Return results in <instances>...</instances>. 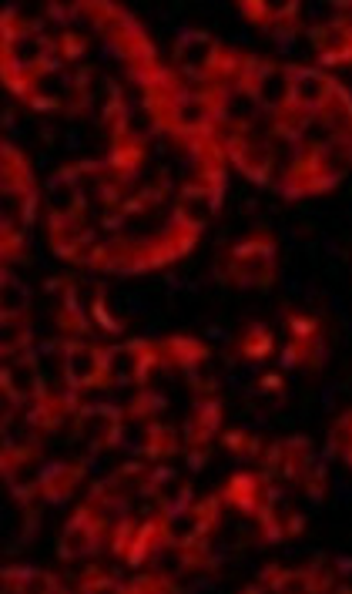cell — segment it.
Returning <instances> with one entry per match:
<instances>
[{"label":"cell","instance_id":"1","mask_svg":"<svg viewBox=\"0 0 352 594\" xmlns=\"http://www.w3.org/2000/svg\"><path fill=\"white\" fill-rule=\"evenodd\" d=\"M225 276L235 286H269L275 279V239L272 235H249L235 242L225 256Z\"/></svg>","mask_w":352,"mask_h":594},{"label":"cell","instance_id":"2","mask_svg":"<svg viewBox=\"0 0 352 594\" xmlns=\"http://www.w3.org/2000/svg\"><path fill=\"white\" fill-rule=\"evenodd\" d=\"M104 537H111L108 514H104L94 501H88L84 507H78V514H74L71 521H68V527H64V534H61V558L64 561L88 558V554L104 548Z\"/></svg>","mask_w":352,"mask_h":594},{"label":"cell","instance_id":"3","mask_svg":"<svg viewBox=\"0 0 352 594\" xmlns=\"http://www.w3.org/2000/svg\"><path fill=\"white\" fill-rule=\"evenodd\" d=\"M64 380L71 390H104L111 386V350L91 343H71L64 353Z\"/></svg>","mask_w":352,"mask_h":594},{"label":"cell","instance_id":"4","mask_svg":"<svg viewBox=\"0 0 352 594\" xmlns=\"http://www.w3.org/2000/svg\"><path fill=\"white\" fill-rule=\"evenodd\" d=\"M161 363H165L161 343H151V339H131V343L111 350V380L148 386L151 373H155Z\"/></svg>","mask_w":352,"mask_h":594},{"label":"cell","instance_id":"5","mask_svg":"<svg viewBox=\"0 0 352 594\" xmlns=\"http://www.w3.org/2000/svg\"><path fill=\"white\" fill-rule=\"evenodd\" d=\"M332 88H336V78H329L326 71L289 64V108L299 111L302 118L316 121L326 108Z\"/></svg>","mask_w":352,"mask_h":594},{"label":"cell","instance_id":"6","mask_svg":"<svg viewBox=\"0 0 352 594\" xmlns=\"http://www.w3.org/2000/svg\"><path fill=\"white\" fill-rule=\"evenodd\" d=\"M74 420H78V433H81V437H88L94 450H104V447H114V443H121L128 410L108 407V403H84V407L74 413Z\"/></svg>","mask_w":352,"mask_h":594},{"label":"cell","instance_id":"7","mask_svg":"<svg viewBox=\"0 0 352 594\" xmlns=\"http://www.w3.org/2000/svg\"><path fill=\"white\" fill-rule=\"evenodd\" d=\"M0 383H4V396L14 410H27L34 400H41V396L47 393V386L41 380V370H37L31 353L11 356L4 366V380Z\"/></svg>","mask_w":352,"mask_h":594},{"label":"cell","instance_id":"8","mask_svg":"<svg viewBox=\"0 0 352 594\" xmlns=\"http://www.w3.org/2000/svg\"><path fill=\"white\" fill-rule=\"evenodd\" d=\"M316 44L319 64H352V17H336L329 24H319L309 31Z\"/></svg>","mask_w":352,"mask_h":594},{"label":"cell","instance_id":"9","mask_svg":"<svg viewBox=\"0 0 352 594\" xmlns=\"http://www.w3.org/2000/svg\"><path fill=\"white\" fill-rule=\"evenodd\" d=\"M222 501L228 507H235V511L255 517L269 504V487H265V480L259 474H235L222 490Z\"/></svg>","mask_w":352,"mask_h":594},{"label":"cell","instance_id":"10","mask_svg":"<svg viewBox=\"0 0 352 594\" xmlns=\"http://www.w3.org/2000/svg\"><path fill=\"white\" fill-rule=\"evenodd\" d=\"M81 477H84V464H68V460H57V464L44 467L41 474H37V497H44L47 504L68 501Z\"/></svg>","mask_w":352,"mask_h":594},{"label":"cell","instance_id":"11","mask_svg":"<svg viewBox=\"0 0 352 594\" xmlns=\"http://www.w3.org/2000/svg\"><path fill=\"white\" fill-rule=\"evenodd\" d=\"M215 437H222V403L202 400L185 423V443L188 450H205Z\"/></svg>","mask_w":352,"mask_h":594},{"label":"cell","instance_id":"12","mask_svg":"<svg viewBox=\"0 0 352 594\" xmlns=\"http://www.w3.org/2000/svg\"><path fill=\"white\" fill-rule=\"evenodd\" d=\"M161 350H165V363L175 366V370H198L205 360H208V346L198 343L192 336H171L161 343Z\"/></svg>","mask_w":352,"mask_h":594},{"label":"cell","instance_id":"13","mask_svg":"<svg viewBox=\"0 0 352 594\" xmlns=\"http://www.w3.org/2000/svg\"><path fill=\"white\" fill-rule=\"evenodd\" d=\"M178 450V437L171 427H161V423L148 420V430H145V443L138 447V454L151 460V464H158V460H168L171 454Z\"/></svg>","mask_w":352,"mask_h":594},{"label":"cell","instance_id":"14","mask_svg":"<svg viewBox=\"0 0 352 594\" xmlns=\"http://www.w3.org/2000/svg\"><path fill=\"white\" fill-rule=\"evenodd\" d=\"M0 289H4V299H0L4 319H24L27 313H31V289H27L24 282L14 276V272H4Z\"/></svg>","mask_w":352,"mask_h":594},{"label":"cell","instance_id":"15","mask_svg":"<svg viewBox=\"0 0 352 594\" xmlns=\"http://www.w3.org/2000/svg\"><path fill=\"white\" fill-rule=\"evenodd\" d=\"M239 353L245 356V360H265V356H272L275 353L272 329L262 326V323H252L239 339Z\"/></svg>","mask_w":352,"mask_h":594},{"label":"cell","instance_id":"16","mask_svg":"<svg viewBox=\"0 0 352 594\" xmlns=\"http://www.w3.org/2000/svg\"><path fill=\"white\" fill-rule=\"evenodd\" d=\"M165 407H168L165 393L151 390V386H141L135 400L128 403V417H131V420H155Z\"/></svg>","mask_w":352,"mask_h":594},{"label":"cell","instance_id":"17","mask_svg":"<svg viewBox=\"0 0 352 594\" xmlns=\"http://www.w3.org/2000/svg\"><path fill=\"white\" fill-rule=\"evenodd\" d=\"M289 333H292V343H316V339H322V323L316 316L289 313Z\"/></svg>","mask_w":352,"mask_h":594},{"label":"cell","instance_id":"18","mask_svg":"<svg viewBox=\"0 0 352 594\" xmlns=\"http://www.w3.org/2000/svg\"><path fill=\"white\" fill-rule=\"evenodd\" d=\"M222 443L232 454H239V457H255L262 450V443L259 437H252V433H242V430H225L222 433Z\"/></svg>","mask_w":352,"mask_h":594},{"label":"cell","instance_id":"19","mask_svg":"<svg viewBox=\"0 0 352 594\" xmlns=\"http://www.w3.org/2000/svg\"><path fill=\"white\" fill-rule=\"evenodd\" d=\"M57 41V54H61L64 61H78V58H84V47H88V41L78 34V31H61L54 37Z\"/></svg>","mask_w":352,"mask_h":594},{"label":"cell","instance_id":"20","mask_svg":"<svg viewBox=\"0 0 352 594\" xmlns=\"http://www.w3.org/2000/svg\"><path fill=\"white\" fill-rule=\"evenodd\" d=\"M242 14L249 17L252 24H259V27H272L275 7H272V4H262V0H245V4H242Z\"/></svg>","mask_w":352,"mask_h":594},{"label":"cell","instance_id":"21","mask_svg":"<svg viewBox=\"0 0 352 594\" xmlns=\"http://www.w3.org/2000/svg\"><path fill=\"white\" fill-rule=\"evenodd\" d=\"M81 591H98V588H118V581L111 578V574H104L101 568H91L84 578L78 581Z\"/></svg>","mask_w":352,"mask_h":594},{"label":"cell","instance_id":"22","mask_svg":"<svg viewBox=\"0 0 352 594\" xmlns=\"http://www.w3.org/2000/svg\"><path fill=\"white\" fill-rule=\"evenodd\" d=\"M151 588H175V581L165 578V574H138V578L128 584V591H151Z\"/></svg>","mask_w":352,"mask_h":594},{"label":"cell","instance_id":"23","mask_svg":"<svg viewBox=\"0 0 352 594\" xmlns=\"http://www.w3.org/2000/svg\"><path fill=\"white\" fill-rule=\"evenodd\" d=\"M259 386H262V390H272V393H282V390H285V380H282V376H279V373H265V376H262V383H259Z\"/></svg>","mask_w":352,"mask_h":594}]
</instances>
